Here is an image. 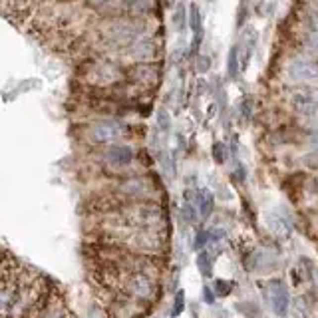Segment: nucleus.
Wrapping results in <instances>:
<instances>
[{"instance_id": "15", "label": "nucleus", "mask_w": 318, "mask_h": 318, "mask_svg": "<svg viewBox=\"0 0 318 318\" xmlns=\"http://www.w3.org/2000/svg\"><path fill=\"white\" fill-rule=\"evenodd\" d=\"M197 266H199V270H201L203 276H211L213 266H211V255H209L207 251L199 253V257H197Z\"/></svg>"}, {"instance_id": "9", "label": "nucleus", "mask_w": 318, "mask_h": 318, "mask_svg": "<svg viewBox=\"0 0 318 318\" xmlns=\"http://www.w3.org/2000/svg\"><path fill=\"white\" fill-rule=\"evenodd\" d=\"M286 74L290 80L300 82V84H308V82H316L318 80V62L308 58V56H298L292 58L286 66Z\"/></svg>"}, {"instance_id": "22", "label": "nucleus", "mask_w": 318, "mask_h": 318, "mask_svg": "<svg viewBox=\"0 0 318 318\" xmlns=\"http://www.w3.org/2000/svg\"><path fill=\"white\" fill-rule=\"evenodd\" d=\"M183 306H185V294H183V290H179V292H177V296H175L173 316H179V314H181V310H183Z\"/></svg>"}, {"instance_id": "25", "label": "nucleus", "mask_w": 318, "mask_h": 318, "mask_svg": "<svg viewBox=\"0 0 318 318\" xmlns=\"http://www.w3.org/2000/svg\"><path fill=\"white\" fill-rule=\"evenodd\" d=\"M207 241H209V233H207V231H199V235H197V239H195V247H197V249H203V247L207 245Z\"/></svg>"}, {"instance_id": "10", "label": "nucleus", "mask_w": 318, "mask_h": 318, "mask_svg": "<svg viewBox=\"0 0 318 318\" xmlns=\"http://www.w3.org/2000/svg\"><path fill=\"white\" fill-rule=\"evenodd\" d=\"M265 296L270 304V310L276 314V316H286L288 314V306H290V296H288V288L282 280L278 278H272L268 280L266 284V290H265Z\"/></svg>"}, {"instance_id": "13", "label": "nucleus", "mask_w": 318, "mask_h": 318, "mask_svg": "<svg viewBox=\"0 0 318 318\" xmlns=\"http://www.w3.org/2000/svg\"><path fill=\"white\" fill-rule=\"evenodd\" d=\"M266 227H268L274 235H278V237H286V235L290 233V223H288V219L282 217L278 211H270V213L266 215Z\"/></svg>"}, {"instance_id": "8", "label": "nucleus", "mask_w": 318, "mask_h": 318, "mask_svg": "<svg viewBox=\"0 0 318 318\" xmlns=\"http://www.w3.org/2000/svg\"><path fill=\"white\" fill-rule=\"evenodd\" d=\"M102 159L107 169L111 171H123L127 167L133 165L135 161V151L131 145L127 143H111V145H106L104 153H102Z\"/></svg>"}, {"instance_id": "28", "label": "nucleus", "mask_w": 318, "mask_h": 318, "mask_svg": "<svg viewBox=\"0 0 318 318\" xmlns=\"http://www.w3.org/2000/svg\"><path fill=\"white\" fill-rule=\"evenodd\" d=\"M203 298H205V302H213V300H215L213 290H211L209 286H205V288H203Z\"/></svg>"}, {"instance_id": "2", "label": "nucleus", "mask_w": 318, "mask_h": 318, "mask_svg": "<svg viewBox=\"0 0 318 318\" xmlns=\"http://www.w3.org/2000/svg\"><path fill=\"white\" fill-rule=\"evenodd\" d=\"M159 290H161V286H159V276H155L151 272H143V270H131L121 278L117 292L141 302L143 306H149L151 302L157 300Z\"/></svg>"}, {"instance_id": "6", "label": "nucleus", "mask_w": 318, "mask_h": 318, "mask_svg": "<svg viewBox=\"0 0 318 318\" xmlns=\"http://www.w3.org/2000/svg\"><path fill=\"white\" fill-rule=\"evenodd\" d=\"M161 80V66L157 62L145 64H129L125 68V82H129L137 90H151Z\"/></svg>"}, {"instance_id": "5", "label": "nucleus", "mask_w": 318, "mask_h": 318, "mask_svg": "<svg viewBox=\"0 0 318 318\" xmlns=\"http://www.w3.org/2000/svg\"><path fill=\"white\" fill-rule=\"evenodd\" d=\"M127 127L115 119V117H102V119H96L88 125L86 129V139L92 143V145H111V143H117L123 135H125Z\"/></svg>"}, {"instance_id": "3", "label": "nucleus", "mask_w": 318, "mask_h": 318, "mask_svg": "<svg viewBox=\"0 0 318 318\" xmlns=\"http://www.w3.org/2000/svg\"><path fill=\"white\" fill-rule=\"evenodd\" d=\"M84 78L90 86H94L98 90L115 88L117 84H121L125 80V68L121 64H117L115 60L100 58V60H92L86 64Z\"/></svg>"}, {"instance_id": "24", "label": "nucleus", "mask_w": 318, "mask_h": 318, "mask_svg": "<svg viewBox=\"0 0 318 318\" xmlns=\"http://www.w3.org/2000/svg\"><path fill=\"white\" fill-rule=\"evenodd\" d=\"M173 22H175V26H177L179 30L185 26V6H179V8H177V12H175V16H173Z\"/></svg>"}, {"instance_id": "19", "label": "nucleus", "mask_w": 318, "mask_h": 318, "mask_svg": "<svg viewBox=\"0 0 318 318\" xmlns=\"http://www.w3.org/2000/svg\"><path fill=\"white\" fill-rule=\"evenodd\" d=\"M157 125H159V129H163V131H167V129L171 127V117H169V113H167L165 109H159V113H157Z\"/></svg>"}, {"instance_id": "18", "label": "nucleus", "mask_w": 318, "mask_h": 318, "mask_svg": "<svg viewBox=\"0 0 318 318\" xmlns=\"http://www.w3.org/2000/svg\"><path fill=\"white\" fill-rule=\"evenodd\" d=\"M195 209H197V207H195L193 203H187V201L183 203L181 213H183V219H185L187 223H195V221H197V215H199V213H197Z\"/></svg>"}, {"instance_id": "11", "label": "nucleus", "mask_w": 318, "mask_h": 318, "mask_svg": "<svg viewBox=\"0 0 318 318\" xmlns=\"http://www.w3.org/2000/svg\"><path fill=\"white\" fill-rule=\"evenodd\" d=\"M290 104L302 115H316L318 113V96L310 90H296L290 96Z\"/></svg>"}, {"instance_id": "20", "label": "nucleus", "mask_w": 318, "mask_h": 318, "mask_svg": "<svg viewBox=\"0 0 318 318\" xmlns=\"http://www.w3.org/2000/svg\"><path fill=\"white\" fill-rule=\"evenodd\" d=\"M231 282H227V280H223V278H217L215 280V294L217 296H227L229 292H231Z\"/></svg>"}, {"instance_id": "26", "label": "nucleus", "mask_w": 318, "mask_h": 318, "mask_svg": "<svg viewBox=\"0 0 318 318\" xmlns=\"http://www.w3.org/2000/svg\"><path fill=\"white\" fill-rule=\"evenodd\" d=\"M84 2H86L88 6H92V8H102V6L109 4L111 0H84Z\"/></svg>"}, {"instance_id": "12", "label": "nucleus", "mask_w": 318, "mask_h": 318, "mask_svg": "<svg viewBox=\"0 0 318 318\" xmlns=\"http://www.w3.org/2000/svg\"><path fill=\"white\" fill-rule=\"evenodd\" d=\"M121 14L129 18H145L153 12L155 8V0H121L119 2Z\"/></svg>"}, {"instance_id": "27", "label": "nucleus", "mask_w": 318, "mask_h": 318, "mask_svg": "<svg viewBox=\"0 0 318 318\" xmlns=\"http://www.w3.org/2000/svg\"><path fill=\"white\" fill-rule=\"evenodd\" d=\"M197 70H199L201 74H205V72L209 70V60H207L205 56H199V60H197Z\"/></svg>"}, {"instance_id": "7", "label": "nucleus", "mask_w": 318, "mask_h": 318, "mask_svg": "<svg viewBox=\"0 0 318 318\" xmlns=\"http://www.w3.org/2000/svg\"><path fill=\"white\" fill-rule=\"evenodd\" d=\"M159 54H161V48H159V42L151 36H141L137 40H133L123 52L121 56H125L131 64H145V62H157Z\"/></svg>"}, {"instance_id": "17", "label": "nucleus", "mask_w": 318, "mask_h": 318, "mask_svg": "<svg viewBox=\"0 0 318 318\" xmlns=\"http://www.w3.org/2000/svg\"><path fill=\"white\" fill-rule=\"evenodd\" d=\"M189 14H191V16H189V24H191L193 32H195V34H201V14H199V8L193 4Z\"/></svg>"}, {"instance_id": "14", "label": "nucleus", "mask_w": 318, "mask_h": 318, "mask_svg": "<svg viewBox=\"0 0 318 318\" xmlns=\"http://www.w3.org/2000/svg\"><path fill=\"white\" fill-rule=\"evenodd\" d=\"M195 207H197V213L199 217L205 221L211 217L213 213V207H215V197L209 193V191H197V197H195Z\"/></svg>"}, {"instance_id": "4", "label": "nucleus", "mask_w": 318, "mask_h": 318, "mask_svg": "<svg viewBox=\"0 0 318 318\" xmlns=\"http://www.w3.org/2000/svg\"><path fill=\"white\" fill-rule=\"evenodd\" d=\"M113 195L121 203H141V201H155L157 185L147 175H127L123 177L115 189Z\"/></svg>"}, {"instance_id": "23", "label": "nucleus", "mask_w": 318, "mask_h": 318, "mask_svg": "<svg viewBox=\"0 0 318 318\" xmlns=\"http://www.w3.org/2000/svg\"><path fill=\"white\" fill-rule=\"evenodd\" d=\"M213 157H215L217 163H223V161H225V147H223V143H215V145H213Z\"/></svg>"}, {"instance_id": "16", "label": "nucleus", "mask_w": 318, "mask_h": 318, "mask_svg": "<svg viewBox=\"0 0 318 318\" xmlns=\"http://www.w3.org/2000/svg\"><path fill=\"white\" fill-rule=\"evenodd\" d=\"M239 74V48H231L229 52V76L231 78H237Z\"/></svg>"}, {"instance_id": "29", "label": "nucleus", "mask_w": 318, "mask_h": 318, "mask_svg": "<svg viewBox=\"0 0 318 318\" xmlns=\"http://www.w3.org/2000/svg\"><path fill=\"white\" fill-rule=\"evenodd\" d=\"M308 189H310L312 193H316V195H318V177H314V179L310 181V185H308Z\"/></svg>"}, {"instance_id": "21", "label": "nucleus", "mask_w": 318, "mask_h": 318, "mask_svg": "<svg viewBox=\"0 0 318 318\" xmlns=\"http://www.w3.org/2000/svg\"><path fill=\"white\" fill-rule=\"evenodd\" d=\"M292 316H294V318H308V310H306L302 298H298V300L294 302V306H292Z\"/></svg>"}, {"instance_id": "1", "label": "nucleus", "mask_w": 318, "mask_h": 318, "mask_svg": "<svg viewBox=\"0 0 318 318\" xmlns=\"http://www.w3.org/2000/svg\"><path fill=\"white\" fill-rule=\"evenodd\" d=\"M145 36V22L141 18H129V16H111L98 28L100 44L106 50L111 52H123L133 40Z\"/></svg>"}, {"instance_id": "30", "label": "nucleus", "mask_w": 318, "mask_h": 318, "mask_svg": "<svg viewBox=\"0 0 318 318\" xmlns=\"http://www.w3.org/2000/svg\"><path fill=\"white\" fill-rule=\"evenodd\" d=\"M310 145H312V149L318 153V133H314V135L310 137Z\"/></svg>"}]
</instances>
